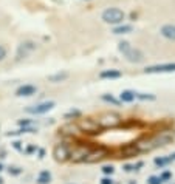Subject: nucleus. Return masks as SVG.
I'll use <instances>...</instances> for the list:
<instances>
[{"instance_id":"f257e3e1","label":"nucleus","mask_w":175,"mask_h":184,"mask_svg":"<svg viewBox=\"0 0 175 184\" xmlns=\"http://www.w3.org/2000/svg\"><path fill=\"white\" fill-rule=\"evenodd\" d=\"M96 122H98L99 127H104V128H115V127L121 125L122 119H121L119 114H116V113H104V114H101V116H99V119H98Z\"/></svg>"},{"instance_id":"f03ea898","label":"nucleus","mask_w":175,"mask_h":184,"mask_svg":"<svg viewBox=\"0 0 175 184\" xmlns=\"http://www.w3.org/2000/svg\"><path fill=\"white\" fill-rule=\"evenodd\" d=\"M102 20L106 23H110V25H118V23H122L124 20V13L118 8H109L102 13Z\"/></svg>"},{"instance_id":"7ed1b4c3","label":"nucleus","mask_w":175,"mask_h":184,"mask_svg":"<svg viewBox=\"0 0 175 184\" xmlns=\"http://www.w3.org/2000/svg\"><path fill=\"white\" fill-rule=\"evenodd\" d=\"M70 147L67 144H58L54 149H53V156L58 163H65V161L70 159Z\"/></svg>"},{"instance_id":"20e7f679","label":"nucleus","mask_w":175,"mask_h":184,"mask_svg":"<svg viewBox=\"0 0 175 184\" xmlns=\"http://www.w3.org/2000/svg\"><path fill=\"white\" fill-rule=\"evenodd\" d=\"M109 153V150L106 147H99L95 150H90L87 153V156L84 158V163H96V161H101L102 158H106Z\"/></svg>"},{"instance_id":"39448f33","label":"nucleus","mask_w":175,"mask_h":184,"mask_svg":"<svg viewBox=\"0 0 175 184\" xmlns=\"http://www.w3.org/2000/svg\"><path fill=\"white\" fill-rule=\"evenodd\" d=\"M54 107V102L53 101H48V102H40V104H36V105H31L27 108V113H31V114H43L47 111H50Z\"/></svg>"},{"instance_id":"423d86ee","label":"nucleus","mask_w":175,"mask_h":184,"mask_svg":"<svg viewBox=\"0 0 175 184\" xmlns=\"http://www.w3.org/2000/svg\"><path fill=\"white\" fill-rule=\"evenodd\" d=\"M91 149L88 146H76V149H74L73 152H70V158L74 161V163H82L84 158L87 156V153L90 152Z\"/></svg>"},{"instance_id":"0eeeda50","label":"nucleus","mask_w":175,"mask_h":184,"mask_svg":"<svg viewBox=\"0 0 175 184\" xmlns=\"http://www.w3.org/2000/svg\"><path fill=\"white\" fill-rule=\"evenodd\" d=\"M146 73H172L175 71V63H158V65H152L147 67Z\"/></svg>"},{"instance_id":"6e6552de","label":"nucleus","mask_w":175,"mask_h":184,"mask_svg":"<svg viewBox=\"0 0 175 184\" xmlns=\"http://www.w3.org/2000/svg\"><path fill=\"white\" fill-rule=\"evenodd\" d=\"M98 127H99L98 122L93 121V119H90V118L82 119V121L79 122V130H81V132H85V133H96Z\"/></svg>"},{"instance_id":"1a4fd4ad","label":"nucleus","mask_w":175,"mask_h":184,"mask_svg":"<svg viewBox=\"0 0 175 184\" xmlns=\"http://www.w3.org/2000/svg\"><path fill=\"white\" fill-rule=\"evenodd\" d=\"M124 56H126V59L129 60V62H141L143 60V53L140 51V50H136V48H129L126 53H124Z\"/></svg>"},{"instance_id":"9d476101","label":"nucleus","mask_w":175,"mask_h":184,"mask_svg":"<svg viewBox=\"0 0 175 184\" xmlns=\"http://www.w3.org/2000/svg\"><path fill=\"white\" fill-rule=\"evenodd\" d=\"M36 91H37V88H36L34 85H22L20 88H17L16 95H17L19 98H27V96L36 95Z\"/></svg>"},{"instance_id":"9b49d317","label":"nucleus","mask_w":175,"mask_h":184,"mask_svg":"<svg viewBox=\"0 0 175 184\" xmlns=\"http://www.w3.org/2000/svg\"><path fill=\"white\" fill-rule=\"evenodd\" d=\"M36 48V45L33 43V42H25V43H22L20 47H19V57H22V56H27L30 51H33Z\"/></svg>"},{"instance_id":"f8f14e48","label":"nucleus","mask_w":175,"mask_h":184,"mask_svg":"<svg viewBox=\"0 0 175 184\" xmlns=\"http://www.w3.org/2000/svg\"><path fill=\"white\" fill-rule=\"evenodd\" d=\"M161 34L169 40H175V25H164L161 28Z\"/></svg>"},{"instance_id":"ddd939ff","label":"nucleus","mask_w":175,"mask_h":184,"mask_svg":"<svg viewBox=\"0 0 175 184\" xmlns=\"http://www.w3.org/2000/svg\"><path fill=\"white\" fill-rule=\"evenodd\" d=\"M135 99H136L135 98V91H132V90H124L122 93L119 95V101L121 102H132Z\"/></svg>"},{"instance_id":"4468645a","label":"nucleus","mask_w":175,"mask_h":184,"mask_svg":"<svg viewBox=\"0 0 175 184\" xmlns=\"http://www.w3.org/2000/svg\"><path fill=\"white\" fill-rule=\"evenodd\" d=\"M68 73L67 71H59V73H56V74H51V76H48V81L50 82H54V84H58V82H64L65 79H68Z\"/></svg>"},{"instance_id":"2eb2a0df","label":"nucleus","mask_w":175,"mask_h":184,"mask_svg":"<svg viewBox=\"0 0 175 184\" xmlns=\"http://www.w3.org/2000/svg\"><path fill=\"white\" fill-rule=\"evenodd\" d=\"M99 76H101L102 79H118V78H121V71H118V70H106Z\"/></svg>"},{"instance_id":"dca6fc26","label":"nucleus","mask_w":175,"mask_h":184,"mask_svg":"<svg viewBox=\"0 0 175 184\" xmlns=\"http://www.w3.org/2000/svg\"><path fill=\"white\" fill-rule=\"evenodd\" d=\"M50 181H51V173L50 172H40L39 173V176H37V182L39 184H48Z\"/></svg>"},{"instance_id":"f3484780","label":"nucleus","mask_w":175,"mask_h":184,"mask_svg":"<svg viewBox=\"0 0 175 184\" xmlns=\"http://www.w3.org/2000/svg\"><path fill=\"white\" fill-rule=\"evenodd\" d=\"M130 31H132V27H130V25H121V27H118V28L113 30L115 34H127V33H130Z\"/></svg>"},{"instance_id":"a211bd4d","label":"nucleus","mask_w":175,"mask_h":184,"mask_svg":"<svg viewBox=\"0 0 175 184\" xmlns=\"http://www.w3.org/2000/svg\"><path fill=\"white\" fill-rule=\"evenodd\" d=\"M135 98L143 99V101H154L155 99V96L151 95V93H138V91H135Z\"/></svg>"},{"instance_id":"6ab92c4d","label":"nucleus","mask_w":175,"mask_h":184,"mask_svg":"<svg viewBox=\"0 0 175 184\" xmlns=\"http://www.w3.org/2000/svg\"><path fill=\"white\" fill-rule=\"evenodd\" d=\"M170 161H172V158H155V164L160 166V167H163V166L169 164Z\"/></svg>"},{"instance_id":"aec40b11","label":"nucleus","mask_w":175,"mask_h":184,"mask_svg":"<svg viewBox=\"0 0 175 184\" xmlns=\"http://www.w3.org/2000/svg\"><path fill=\"white\" fill-rule=\"evenodd\" d=\"M129 48H130V43H129V42H119V45H118V50H119L122 54L126 53Z\"/></svg>"},{"instance_id":"412c9836","label":"nucleus","mask_w":175,"mask_h":184,"mask_svg":"<svg viewBox=\"0 0 175 184\" xmlns=\"http://www.w3.org/2000/svg\"><path fill=\"white\" fill-rule=\"evenodd\" d=\"M102 99H104L106 102H112V104H118V102H119V101H118V99H115L112 95H104V96H102Z\"/></svg>"},{"instance_id":"4be33fe9","label":"nucleus","mask_w":175,"mask_h":184,"mask_svg":"<svg viewBox=\"0 0 175 184\" xmlns=\"http://www.w3.org/2000/svg\"><path fill=\"white\" fill-rule=\"evenodd\" d=\"M163 181L160 179V176H151L149 178V184H161Z\"/></svg>"},{"instance_id":"5701e85b","label":"nucleus","mask_w":175,"mask_h":184,"mask_svg":"<svg viewBox=\"0 0 175 184\" xmlns=\"http://www.w3.org/2000/svg\"><path fill=\"white\" fill-rule=\"evenodd\" d=\"M170 178H172V173H170V172H164V173L160 175V179H161V181H167V179H170Z\"/></svg>"},{"instance_id":"b1692460","label":"nucleus","mask_w":175,"mask_h":184,"mask_svg":"<svg viewBox=\"0 0 175 184\" xmlns=\"http://www.w3.org/2000/svg\"><path fill=\"white\" fill-rule=\"evenodd\" d=\"M5 57H6V48L3 45H0V60H3Z\"/></svg>"},{"instance_id":"393cba45","label":"nucleus","mask_w":175,"mask_h":184,"mask_svg":"<svg viewBox=\"0 0 175 184\" xmlns=\"http://www.w3.org/2000/svg\"><path fill=\"white\" fill-rule=\"evenodd\" d=\"M113 170H115V169H113L112 166H106V167H102V172H104L106 175H112Z\"/></svg>"},{"instance_id":"a878e982","label":"nucleus","mask_w":175,"mask_h":184,"mask_svg":"<svg viewBox=\"0 0 175 184\" xmlns=\"http://www.w3.org/2000/svg\"><path fill=\"white\" fill-rule=\"evenodd\" d=\"M9 173H13V175H19V173H20V169H19V167H11V169H9Z\"/></svg>"},{"instance_id":"bb28decb","label":"nucleus","mask_w":175,"mask_h":184,"mask_svg":"<svg viewBox=\"0 0 175 184\" xmlns=\"http://www.w3.org/2000/svg\"><path fill=\"white\" fill-rule=\"evenodd\" d=\"M101 184H113V181H112L110 178H104V179L101 181Z\"/></svg>"},{"instance_id":"cd10ccee","label":"nucleus","mask_w":175,"mask_h":184,"mask_svg":"<svg viewBox=\"0 0 175 184\" xmlns=\"http://www.w3.org/2000/svg\"><path fill=\"white\" fill-rule=\"evenodd\" d=\"M2 169H3V167H2V164H0V172H2Z\"/></svg>"},{"instance_id":"c85d7f7f","label":"nucleus","mask_w":175,"mask_h":184,"mask_svg":"<svg viewBox=\"0 0 175 184\" xmlns=\"http://www.w3.org/2000/svg\"><path fill=\"white\" fill-rule=\"evenodd\" d=\"M172 159H175V153H173V155H172Z\"/></svg>"},{"instance_id":"c756f323","label":"nucleus","mask_w":175,"mask_h":184,"mask_svg":"<svg viewBox=\"0 0 175 184\" xmlns=\"http://www.w3.org/2000/svg\"><path fill=\"white\" fill-rule=\"evenodd\" d=\"M2 182H3V179H2V178H0V184H2Z\"/></svg>"}]
</instances>
